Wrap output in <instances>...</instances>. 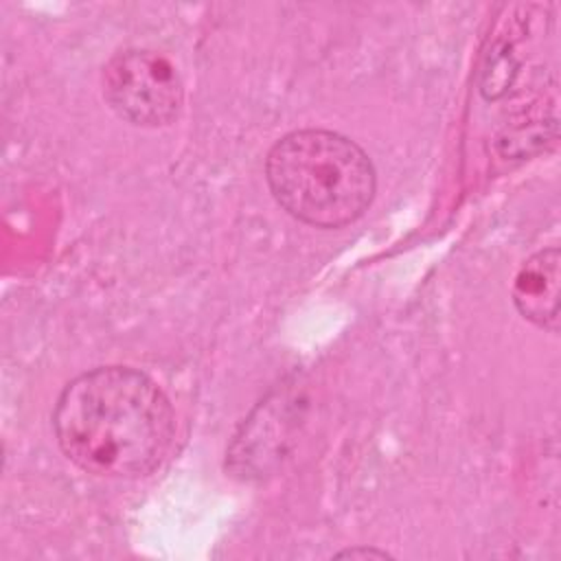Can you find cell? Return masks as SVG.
Segmentation results:
<instances>
[{
  "mask_svg": "<svg viewBox=\"0 0 561 561\" xmlns=\"http://www.w3.org/2000/svg\"><path fill=\"white\" fill-rule=\"evenodd\" d=\"M559 248H546L528 256L513 283V302L517 311L550 333L559 331Z\"/></svg>",
  "mask_w": 561,
  "mask_h": 561,
  "instance_id": "cell-4",
  "label": "cell"
},
{
  "mask_svg": "<svg viewBox=\"0 0 561 561\" xmlns=\"http://www.w3.org/2000/svg\"><path fill=\"white\" fill-rule=\"evenodd\" d=\"M53 432L79 469L138 478L164 460L175 416L149 375L129 366H101L66 383L53 410Z\"/></svg>",
  "mask_w": 561,
  "mask_h": 561,
  "instance_id": "cell-1",
  "label": "cell"
},
{
  "mask_svg": "<svg viewBox=\"0 0 561 561\" xmlns=\"http://www.w3.org/2000/svg\"><path fill=\"white\" fill-rule=\"evenodd\" d=\"M101 85L110 110L136 127L171 125L184 105L175 66L149 48L116 53L103 68Z\"/></svg>",
  "mask_w": 561,
  "mask_h": 561,
  "instance_id": "cell-3",
  "label": "cell"
},
{
  "mask_svg": "<svg viewBox=\"0 0 561 561\" xmlns=\"http://www.w3.org/2000/svg\"><path fill=\"white\" fill-rule=\"evenodd\" d=\"M388 559L390 554L386 550H377V548H348L335 554V559Z\"/></svg>",
  "mask_w": 561,
  "mask_h": 561,
  "instance_id": "cell-5",
  "label": "cell"
},
{
  "mask_svg": "<svg viewBox=\"0 0 561 561\" xmlns=\"http://www.w3.org/2000/svg\"><path fill=\"white\" fill-rule=\"evenodd\" d=\"M265 180L291 217L318 228H342L362 217L377 186L366 151L329 129L278 138L265 158Z\"/></svg>",
  "mask_w": 561,
  "mask_h": 561,
  "instance_id": "cell-2",
  "label": "cell"
}]
</instances>
